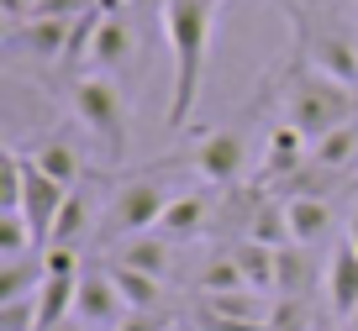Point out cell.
I'll use <instances>...</instances> for the list:
<instances>
[{
  "label": "cell",
  "mask_w": 358,
  "mask_h": 331,
  "mask_svg": "<svg viewBox=\"0 0 358 331\" xmlns=\"http://www.w3.org/2000/svg\"><path fill=\"white\" fill-rule=\"evenodd\" d=\"M164 37L169 58H174V84H169V132H185L201 105L206 64H211L216 22H222V0H164Z\"/></svg>",
  "instance_id": "1"
},
{
  "label": "cell",
  "mask_w": 358,
  "mask_h": 331,
  "mask_svg": "<svg viewBox=\"0 0 358 331\" xmlns=\"http://www.w3.org/2000/svg\"><path fill=\"white\" fill-rule=\"evenodd\" d=\"M74 116L95 142H101L106 163H127V142H132V105H127L122 84L111 74H79L74 84Z\"/></svg>",
  "instance_id": "2"
},
{
  "label": "cell",
  "mask_w": 358,
  "mask_h": 331,
  "mask_svg": "<svg viewBox=\"0 0 358 331\" xmlns=\"http://www.w3.org/2000/svg\"><path fill=\"white\" fill-rule=\"evenodd\" d=\"M285 122H290L295 132H306V142H322L327 132L358 122V116H353V95H348V84H337V79L316 74V68L306 64L301 74H295L290 95H285Z\"/></svg>",
  "instance_id": "3"
},
{
  "label": "cell",
  "mask_w": 358,
  "mask_h": 331,
  "mask_svg": "<svg viewBox=\"0 0 358 331\" xmlns=\"http://www.w3.org/2000/svg\"><path fill=\"white\" fill-rule=\"evenodd\" d=\"M169 200H174V189H169L164 168L127 174L122 184L111 189V200H106V242H127V237L158 232V221H164Z\"/></svg>",
  "instance_id": "4"
},
{
  "label": "cell",
  "mask_w": 358,
  "mask_h": 331,
  "mask_svg": "<svg viewBox=\"0 0 358 331\" xmlns=\"http://www.w3.org/2000/svg\"><path fill=\"white\" fill-rule=\"evenodd\" d=\"M64 200H69V189L58 179H48L27 153H16V147L6 153V210H22L27 216V226L37 237V253L53 242V221L64 210Z\"/></svg>",
  "instance_id": "5"
},
{
  "label": "cell",
  "mask_w": 358,
  "mask_h": 331,
  "mask_svg": "<svg viewBox=\"0 0 358 331\" xmlns=\"http://www.w3.org/2000/svg\"><path fill=\"white\" fill-rule=\"evenodd\" d=\"M190 163H195V174H201L211 189H227L237 174H243V163H248V137L237 132V126H216V132L206 126V132L195 137Z\"/></svg>",
  "instance_id": "6"
},
{
  "label": "cell",
  "mask_w": 358,
  "mask_h": 331,
  "mask_svg": "<svg viewBox=\"0 0 358 331\" xmlns=\"http://www.w3.org/2000/svg\"><path fill=\"white\" fill-rule=\"evenodd\" d=\"M132 316L122 300V289L111 284L106 268H85L79 274V300H74V321L90 331H122V321Z\"/></svg>",
  "instance_id": "7"
},
{
  "label": "cell",
  "mask_w": 358,
  "mask_h": 331,
  "mask_svg": "<svg viewBox=\"0 0 358 331\" xmlns=\"http://www.w3.org/2000/svg\"><path fill=\"white\" fill-rule=\"evenodd\" d=\"M211 216H216L211 189H185V195L169 200L164 221H158V237H169V242H195V237L211 226Z\"/></svg>",
  "instance_id": "8"
},
{
  "label": "cell",
  "mask_w": 358,
  "mask_h": 331,
  "mask_svg": "<svg viewBox=\"0 0 358 331\" xmlns=\"http://www.w3.org/2000/svg\"><path fill=\"white\" fill-rule=\"evenodd\" d=\"M322 289H327V310H332L337 321H348L358 310V247L348 242V237L332 247V258H327Z\"/></svg>",
  "instance_id": "9"
},
{
  "label": "cell",
  "mask_w": 358,
  "mask_h": 331,
  "mask_svg": "<svg viewBox=\"0 0 358 331\" xmlns=\"http://www.w3.org/2000/svg\"><path fill=\"white\" fill-rule=\"evenodd\" d=\"M137 58V37L127 27V16H101V32H95V47H90V68L95 74H122L127 64Z\"/></svg>",
  "instance_id": "10"
},
{
  "label": "cell",
  "mask_w": 358,
  "mask_h": 331,
  "mask_svg": "<svg viewBox=\"0 0 358 331\" xmlns=\"http://www.w3.org/2000/svg\"><path fill=\"white\" fill-rule=\"evenodd\" d=\"M306 58H311L316 74L337 79V84H348V89L358 84V47L348 43V37H337V32H316L311 43H306Z\"/></svg>",
  "instance_id": "11"
},
{
  "label": "cell",
  "mask_w": 358,
  "mask_h": 331,
  "mask_svg": "<svg viewBox=\"0 0 358 331\" xmlns=\"http://www.w3.org/2000/svg\"><path fill=\"white\" fill-rule=\"evenodd\" d=\"M285 221H290V242L295 247H316L332 232V205L322 195H290L285 200Z\"/></svg>",
  "instance_id": "12"
},
{
  "label": "cell",
  "mask_w": 358,
  "mask_h": 331,
  "mask_svg": "<svg viewBox=\"0 0 358 331\" xmlns=\"http://www.w3.org/2000/svg\"><path fill=\"white\" fill-rule=\"evenodd\" d=\"M227 253H232V263L243 268L248 289H264V295H274V284H280V247L258 242V237H237Z\"/></svg>",
  "instance_id": "13"
},
{
  "label": "cell",
  "mask_w": 358,
  "mask_h": 331,
  "mask_svg": "<svg viewBox=\"0 0 358 331\" xmlns=\"http://www.w3.org/2000/svg\"><path fill=\"white\" fill-rule=\"evenodd\" d=\"M95 210H101V200L90 195L85 184H74L69 200H64V210H58V221H53V242L48 247H79L90 237V226H95Z\"/></svg>",
  "instance_id": "14"
},
{
  "label": "cell",
  "mask_w": 358,
  "mask_h": 331,
  "mask_svg": "<svg viewBox=\"0 0 358 331\" xmlns=\"http://www.w3.org/2000/svg\"><path fill=\"white\" fill-rule=\"evenodd\" d=\"M27 158H32L48 179H58L64 189L85 184V158H79L74 142H64V137H43V142H32V153H27Z\"/></svg>",
  "instance_id": "15"
},
{
  "label": "cell",
  "mask_w": 358,
  "mask_h": 331,
  "mask_svg": "<svg viewBox=\"0 0 358 331\" xmlns=\"http://www.w3.org/2000/svg\"><path fill=\"white\" fill-rule=\"evenodd\" d=\"M101 268L111 274V284L122 289L127 310H164V279H153V274H137V268L116 263V258H106Z\"/></svg>",
  "instance_id": "16"
},
{
  "label": "cell",
  "mask_w": 358,
  "mask_h": 331,
  "mask_svg": "<svg viewBox=\"0 0 358 331\" xmlns=\"http://www.w3.org/2000/svg\"><path fill=\"white\" fill-rule=\"evenodd\" d=\"M116 263H127V268H137V274H153V279H164L169 274V263H174V247H169V237H127L122 247H116Z\"/></svg>",
  "instance_id": "17"
},
{
  "label": "cell",
  "mask_w": 358,
  "mask_h": 331,
  "mask_svg": "<svg viewBox=\"0 0 358 331\" xmlns=\"http://www.w3.org/2000/svg\"><path fill=\"white\" fill-rule=\"evenodd\" d=\"M69 27H74V22H58V16H27L22 47L32 58H43V64H53V58L69 53Z\"/></svg>",
  "instance_id": "18"
},
{
  "label": "cell",
  "mask_w": 358,
  "mask_h": 331,
  "mask_svg": "<svg viewBox=\"0 0 358 331\" xmlns=\"http://www.w3.org/2000/svg\"><path fill=\"white\" fill-rule=\"evenodd\" d=\"M353 153H358V122H348V126H337V132H327L322 142H311V163L327 168V174H343V168L353 163Z\"/></svg>",
  "instance_id": "19"
},
{
  "label": "cell",
  "mask_w": 358,
  "mask_h": 331,
  "mask_svg": "<svg viewBox=\"0 0 358 331\" xmlns=\"http://www.w3.org/2000/svg\"><path fill=\"white\" fill-rule=\"evenodd\" d=\"M306 284H311L306 247L285 242V247H280V284H274V295H285V300H306Z\"/></svg>",
  "instance_id": "20"
},
{
  "label": "cell",
  "mask_w": 358,
  "mask_h": 331,
  "mask_svg": "<svg viewBox=\"0 0 358 331\" xmlns=\"http://www.w3.org/2000/svg\"><path fill=\"white\" fill-rule=\"evenodd\" d=\"M227 289H248V279H243V268L232 263V253L211 258V263L195 274V295H227Z\"/></svg>",
  "instance_id": "21"
},
{
  "label": "cell",
  "mask_w": 358,
  "mask_h": 331,
  "mask_svg": "<svg viewBox=\"0 0 358 331\" xmlns=\"http://www.w3.org/2000/svg\"><path fill=\"white\" fill-rule=\"evenodd\" d=\"M32 247H37V237H32V226H27V216L22 210H0V258L16 263V258H27Z\"/></svg>",
  "instance_id": "22"
},
{
  "label": "cell",
  "mask_w": 358,
  "mask_h": 331,
  "mask_svg": "<svg viewBox=\"0 0 358 331\" xmlns=\"http://www.w3.org/2000/svg\"><path fill=\"white\" fill-rule=\"evenodd\" d=\"M174 321L164 316V310H132V316L122 321V331H169Z\"/></svg>",
  "instance_id": "23"
},
{
  "label": "cell",
  "mask_w": 358,
  "mask_h": 331,
  "mask_svg": "<svg viewBox=\"0 0 358 331\" xmlns=\"http://www.w3.org/2000/svg\"><path fill=\"white\" fill-rule=\"evenodd\" d=\"M348 242L358 247V210H353V216H348Z\"/></svg>",
  "instance_id": "24"
},
{
  "label": "cell",
  "mask_w": 358,
  "mask_h": 331,
  "mask_svg": "<svg viewBox=\"0 0 358 331\" xmlns=\"http://www.w3.org/2000/svg\"><path fill=\"white\" fill-rule=\"evenodd\" d=\"M58 331H90V326H79V321H64V326H58Z\"/></svg>",
  "instance_id": "25"
},
{
  "label": "cell",
  "mask_w": 358,
  "mask_h": 331,
  "mask_svg": "<svg viewBox=\"0 0 358 331\" xmlns=\"http://www.w3.org/2000/svg\"><path fill=\"white\" fill-rule=\"evenodd\" d=\"M348 331H358V310H353V316H348Z\"/></svg>",
  "instance_id": "26"
},
{
  "label": "cell",
  "mask_w": 358,
  "mask_h": 331,
  "mask_svg": "<svg viewBox=\"0 0 358 331\" xmlns=\"http://www.w3.org/2000/svg\"><path fill=\"white\" fill-rule=\"evenodd\" d=\"M311 331H332V326H322V321H316V326H311Z\"/></svg>",
  "instance_id": "27"
},
{
  "label": "cell",
  "mask_w": 358,
  "mask_h": 331,
  "mask_svg": "<svg viewBox=\"0 0 358 331\" xmlns=\"http://www.w3.org/2000/svg\"><path fill=\"white\" fill-rule=\"evenodd\" d=\"M169 331H174V326H169Z\"/></svg>",
  "instance_id": "28"
}]
</instances>
